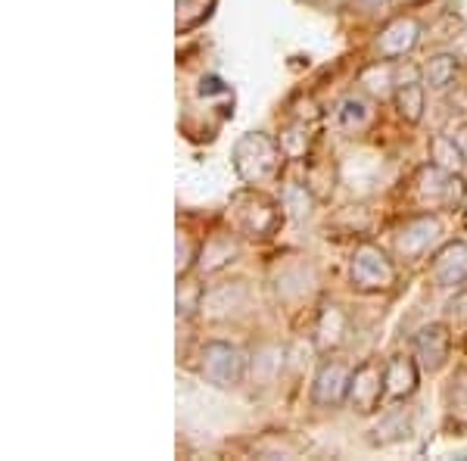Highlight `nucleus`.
Listing matches in <instances>:
<instances>
[{"label":"nucleus","mask_w":467,"mask_h":461,"mask_svg":"<svg viewBox=\"0 0 467 461\" xmlns=\"http://www.w3.org/2000/svg\"><path fill=\"white\" fill-rule=\"evenodd\" d=\"M352 368L340 359L321 361L318 374L312 381V403L318 408H340L349 403Z\"/></svg>","instance_id":"nucleus-8"},{"label":"nucleus","mask_w":467,"mask_h":461,"mask_svg":"<svg viewBox=\"0 0 467 461\" xmlns=\"http://www.w3.org/2000/svg\"><path fill=\"white\" fill-rule=\"evenodd\" d=\"M449 315H451V319H458V321H467V290L455 293V299L449 302Z\"/></svg>","instance_id":"nucleus-26"},{"label":"nucleus","mask_w":467,"mask_h":461,"mask_svg":"<svg viewBox=\"0 0 467 461\" xmlns=\"http://www.w3.org/2000/svg\"><path fill=\"white\" fill-rule=\"evenodd\" d=\"M414 430V418H411V408H389L387 414L380 418V424L374 427L371 443L374 445H393L409 440Z\"/></svg>","instance_id":"nucleus-17"},{"label":"nucleus","mask_w":467,"mask_h":461,"mask_svg":"<svg viewBox=\"0 0 467 461\" xmlns=\"http://www.w3.org/2000/svg\"><path fill=\"white\" fill-rule=\"evenodd\" d=\"M420 75H424V85H431L433 90H446L451 81H455V75H458V57L436 54V57H431L424 63Z\"/></svg>","instance_id":"nucleus-21"},{"label":"nucleus","mask_w":467,"mask_h":461,"mask_svg":"<svg viewBox=\"0 0 467 461\" xmlns=\"http://www.w3.org/2000/svg\"><path fill=\"white\" fill-rule=\"evenodd\" d=\"M442 237V225L436 215H414L409 218L405 225H399L396 234H393V249L396 256H402V259H420V256H427L431 249L440 244Z\"/></svg>","instance_id":"nucleus-6"},{"label":"nucleus","mask_w":467,"mask_h":461,"mask_svg":"<svg viewBox=\"0 0 467 461\" xmlns=\"http://www.w3.org/2000/svg\"><path fill=\"white\" fill-rule=\"evenodd\" d=\"M318 196L312 194V187L308 184H299V181H293V184H287L281 191V206L284 213H287L290 218H296V222H303V218L312 215V206Z\"/></svg>","instance_id":"nucleus-20"},{"label":"nucleus","mask_w":467,"mask_h":461,"mask_svg":"<svg viewBox=\"0 0 467 461\" xmlns=\"http://www.w3.org/2000/svg\"><path fill=\"white\" fill-rule=\"evenodd\" d=\"M414 194L420 203H436L442 209H458L464 203V181L455 172H446L440 165L427 162L414 175Z\"/></svg>","instance_id":"nucleus-5"},{"label":"nucleus","mask_w":467,"mask_h":461,"mask_svg":"<svg viewBox=\"0 0 467 461\" xmlns=\"http://www.w3.org/2000/svg\"><path fill=\"white\" fill-rule=\"evenodd\" d=\"M346 334H349V315L337 302H327L318 315V324H315V346L321 352H330L346 343Z\"/></svg>","instance_id":"nucleus-13"},{"label":"nucleus","mask_w":467,"mask_h":461,"mask_svg":"<svg viewBox=\"0 0 467 461\" xmlns=\"http://www.w3.org/2000/svg\"><path fill=\"white\" fill-rule=\"evenodd\" d=\"M393 103L399 110V116L405 119L409 125H418L424 119V85L420 81H402L393 94Z\"/></svg>","instance_id":"nucleus-18"},{"label":"nucleus","mask_w":467,"mask_h":461,"mask_svg":"<svg viewBox=\"0 0 467 461\" xmlns=\"http://www.w3.org/2000/svg\"><path fill=\"white\" fill-rule=\"evenodd\" d=\"M389 4H414V0H389Z\"/></svg>","instance_id":"nucleus-28"},{"label":"nucleus","mask_w":467,"mask_h":461,"mask_svg":"<svg viewBox=\"0 0 467 461\" xmlns=\"http://www.w3.org/2000/svg\"><path fill=\"white\" fill-rule=\"evenodd\" d=\"M200 372L213 387L218 390H231L237 383H244L246 377V355L237 350L234 343L224 340H213V343L202 346L200 352Z\"/></svg>","instance_id":"nucleus-4"},{"label":"nucleus","mask_w":467,"mask_h":461,"mask_svg":"<svg viewBox=\"0 0 467 461\" xmlns=\"http://www.w3.org/2000/svg\"><path fill=\"white\" fill-rule=\"evenodd\" d=\"M420 41V22L411 16H396L393 22L380 28L378 35V54L383 59H399V57H409Z\"/></svg>","instance_id":"nucleus-10"},{"label":"nucleus","mask_w":467,"mask_h":461,"mask_svg":"<svg viewBox=\"0 0 467 461\" xmlns=\"http://www.w3.org/2000/svg\"><path fill=\"white\" fill-rule=\"evenodd\" d=\"M231 213H234V225H237L246 237H271V234H277V228H281V222H284L281 203H275L271 196L259 194L250 184L231 196Z\"/></svg>","instance_id":"nucleus-2"},{"label":"nucleus","mask_w":467,"mask_h":461,"mask_svg":"<svg viewBox=\"0 0 467 461\" xmlns=\"http://www.w3.org/2000/svg\"><path fill=\"white\" fill-rule=\"evenodd\" d=\"M431 162L458 175V172L467 165V156L462 153V147H458L455 138H449V134H436V138L431 141Z\"/></svg>","instance_id":"nucleus-19"},{"label":"nucleus","mask_w":467,"mask_h":461,"mask_svg":"<svg viewBox=\"0 0 467 461\" xmlns=\"http://www.w3.org/2000/svg\"><path fill=\"white\" fill-rule=\"evenodd\" d=\"M374 122H378V110H374V103L361 94H349L340 103V110H337V125H340V131L352 134V138H356V134H365Z\"/></svg>","instance_id":"nucleus-14"},{"label":"nucleus","mask_w":467,"mask_h":461,"mask_svg":"<svg viewBox=\"0 0 467 461\" xmlns=\"http://www.w3.org/2000/svg\"><path fill=\"white\" fill-rule=\"evenodd\" d=\"M383 372L387 365H380L378 359L361 361L358 368H352V383H349V405L358 414L378 412V405L387 399V383H383Z\"/></svg>","instance_id":"nucleus-7"},{"label":"nucleus","mask_w":467,"mask_h":461,"mask_svg":"<svg viewBox=\"0 0 467 461\" xmlns=\"http://www.w3.org/2000/svg\"><path fill=\"white\" fill-rule=\"evenodd\" d=\"M197 309H202V290L197 284L178 281V319H187V315H193Z\"/></svg>","instance_id":"nucleus-24"},{"label":"nucleus","mask_w":467,"mask_h":461,"mask_svg":"<svg viewBox=\"0 0 467 461\" xmlns=\"http://www.w3.org/2000/svg\"><path fill=\"white\" fill-rule=\"evenodd\" d=\"M284 160H287L284 143L275 141L265 131H246L244 138L234 143V153H231L234 172L250 187L271 184V181L281 175Z\"/></svg>","instance_id":"nucleus-1"},{"label":"nucleus","mask_w":467,"mask_h":461,"mask_svg":"<svg viewBox=\"0 0 467 461\" xmlns=\"http://www.w3.org/2000/svg\"><path fill=\"white\" fill-rule=\"evenodd\" d=\"M420 381V365L414 355H393L387 361V372H383V383H387V403H402L418 390Z\"/></svg>","instance_id":"nucleus-12"},{"label":"nucleus","mask_w":467,"mask_h":461,"mask_svg":"<svg viewBox=\"0 0 467 461\" xmlns=\"http://www.w3.org/2000/svg\"><path fill=\"white\" fill-rule=\"evenodd\" d=\"M237 253H240V244L234 234H213V237L200 246L197 266L200 271H206V275H215V271H222L224 266H231V262L237 259Z\"/></svg>","instance_id":"nucleus-15"},{"label":"nucleus","mask_w":467,"mask_h":461,"mask_svg":"<svg viewBox=\"0 0 467 461\" xmlns=\"http://www.w3.org/2000/svg\"><path fill=\"white\" fill-rule=\"evenodd\" d=\"M246 306V287L244 284H224L215 290L202 293V312L209 319H228L231 312Z\"/></svg>","instance_id":"nucleus-16"},{"label":"nucleus","mask_w":467,"mask_h":461,"mask_svg":"<svg viewBox=\"0 0 467 461\" xmlns=\"http://www.w3.org/2000/svg\"><path fill=\"white\" fill-rule=\"evenodd\" d=\"M393 59H380V63H374L371 69H365V75H361V85H365L368 94H374V97H389V94H396V88H399V81L393 79Z\"/></svg>","instance_id":"nucleus-22"},{"label":"nucleus","mask_w":467,"mask_h":461,"mask_svg":"<svg viewBox=\"0 0 467 461\" xmlns=\"http://www.w3.org/2000/svg\"><path fill=\"white\" fill-rule=\"evenodd\" d=\"M451 138L458 141V147H462V153L467 156V122H464V125H458V128H455V134H451Z\"/></svg>","instance_id":"nucleus-27"},{"label":"nucleus","mask_w":467,"mask_h":461,"mask_svg":"<svg viewBox=\"0 0 467 461\" xmlns=\"http://www.w3.org/2000/svg\"><path fill=\"white\" fill-rule=\"evenodd\" d=\"M175 10H178V35H181L202 26V22L213 16L215 0H175Z\"/></svg>","instance_id":"nucleus-23"},{"label":"nucleus","mask_w":467,"mask_h":461,"mask_svg":"<svg viewBox=\"0 0 467 461\" xmlns=\"http://www.w3.org/2000/svg\"><path fill=\"white\" fill-rule=\"evenodd\" d=\"M449 352H451V334L446 324L433 321L414 334V359H418L420 372L436 374L449 361Z\"/></svg>","instance_id":"nucleus-9"},{"label":"nucleus","mask_w":467,"mask_h":461,"mask_svg":"<svg viewBox=\"0 0 467 461\" xmlns=\"http://www.w3.org/2000/svg\"><path fill=\"white\" fill-rule=\"evenodd\" d=\"M433 281L440 287H462L467 281V244L464 240H449L436 249L433 256Z\"/></svg>","instance_id":"nucleus-11"},{"label":"nucleus","mask_w":467,"mask_h":461,"mask_svg":"<svg viewBox=\"0 0 467 461\" xmlns=\"http://www.w3.org/2000/svg\"><path fill=\"white\" fill-rule=\"evenodd\" d=\"M197 256L200 249L191 244V237L187 234H178V278H184L191 266H197Z\"/></svg>","instance_id":"nucleus-25"},{"label":"nucleus","mask_w":467,"mask_h":461,"mask_svg":"<svg viewBox=\"0 0 467 461\" xmlns=\"http://www.w3.org/2000/svg\"><path fill=\"white\" fill-rule=\"evenodd\" d=\"M349 278L356 290L380 293V290H393L399 271L393 266V259L378 244H358L349 259Z\"/></svg>","instance_id":"nucleus-3"}]
</instances>
